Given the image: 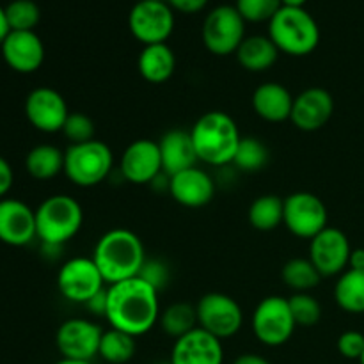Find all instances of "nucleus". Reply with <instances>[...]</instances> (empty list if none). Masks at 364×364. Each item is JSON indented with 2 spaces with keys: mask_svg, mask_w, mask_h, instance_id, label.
I'll return each mask as SVG.
<instances>
[{
  "mask_svg": "<svg viewBox=\"0 0 364 364\" xmlns=\"http://www.w3.org/2000/svg\"><path fill=\"white\" fill-rule=\"evenodd\" d=\"M105 318L112 329L134 338L144 336L160 318L159 290L139 276L110 284Z\"/></svg>",
  "mask_w": 364,
  "mask_h": 364,
  "instance_id": "obj_1",
  "label": "nucleus"
},
{
  "mask_svg": "<svg viewBox=\"0 0 364 364\" xmlns=\"http://www.w3.org/2000/svg\"><path fill=\"white\" fill-rule=\"evenodd\" d=\"M92 262L105 283L114 284L132 279L141 274L146 263L144 244L134 231L116 228L100 238L92 252Z\"/></svg>",
  "mask_w": 364,
  "mask_h": 364,
  "instance_id": "obj_2",
  "label": "nucleus"
},
{
  "mask_svg": "<svg viewBox=\"0 0 364 364\" xmlns=\"http://www.w3.org/2000/svg\"><path fill=\"white\" fill-rule=\"evenodd\" d=\"M191 135L198 159L215 167L233 164L242 141L240 130L233 117L220 110L203 114L192 127Z\"/></svg>",
  "mask_w": 364,
  "mask_h": 364,
  "instance_id": "obj_3",
  "label": "nucleus"
},
{
  "mask_svg": "<svg viewBox=\"0 0 364 364\" xmlns=\"http://www.w3.org/2000/svg\"><path fill=\"white\" fill-rule=\"evenodd\" d=\"M269 38L279 52L291 57H304L318 46L320 28L304 7L283 6L269 21Z\"/></svg>",
  "mask_w": 364,
  "mask_h": 364,
  "instance_id": "obj_4",
  "label": "nucleus"
},
{
  "mask_svg": "<svg viewBox=\"0 0 364 364\" xmlns=\"http://www.w3.org/2000/svg\"><path fill=\"white\" fill-rule=\"evenodd\" d=\"M82 224L84 210L71 196H50L36 208V233L46 247H60L70 242Z\"/></svg>",
  "mask_w": 364,
  "mask_h": 364,
  "instance_id": "obj_5",
  "label": "nucleus"
},
{
  "mask_svg": "<svg viewBox=\"0 0 364 364\" xmlns=\"http://www.w3.org/2000/svg\"><path fill=\"white\" fill-rule=\"evenodd\" d=\"M112 166V149L98 139L84 144H71L64 151V174L77 187H96L109 176Z\"/></svg>",
  "mask_w": 364,
  "mask_h": 364,
  "instance_id": "obj_6",
  "label": "nucleus"
},
{
  "mask_svg": "<svg viewBox=\"0 0 364 364\" xmlns=\"http://www.w3.org/2000/svg\"><path fill=\"white\" fill-rule=\"evenodd\" d=\"M294 315H291L288 299L279 295L265 297L255 309L252 315V333L259 343L267 347H281L295 333Z\"/></svg>",
  "mask_w": 364,
  "mask_h": 364,
  "instance_id": "obj_7",
  "label": "nucleus"
},
{
  "mask_svg": "<svg viewBox=\"0 0 364 364\" xmlns=\"http://www.w3.org/2000/svg\"><path fill=\"white\" fill-rule=\"evenodd\" d=\"M245 39V20L235 6L213 7L203 23V43L213 55H231Z\"/></svg>",
  "mask_w": 364,
  "mask_h": 364,
  "instance_id": "obj_8",
  "label": "nucleus"
},
{
  "mask_svg": "<svg viewBox=\"0 0 364 364\" xmlns=\"http://www.w3.org/2000/svg\"><path fill=\"white\" fill-rule=\"evenodd\" d=\"M128 28L144 46L166 43L174 31V11L162 0H139L128 14Z\"/></svg>",
  "mask_w": 364,
  "mask_h": 364,
  "instance_id": "obj_9",
  "label": "nucleus"
},
{
  "mask_svg": "<svg viewBox=\"0 0 364 364\" xmlns=\"http://www.w3.org/2000/svg\"><path fill=\"white\" fill-rule=\"evenodd\" d=\"M198 326L206 333L213 334L220 341L233 338L244 323V313L233 297L220 291H210L199 299Z\"/></svg>",
  "mask_w": 364,
  "mask_h": 364,
  "instance_id": "obj_10",
  "label": "nucleus"
},
{
  "mask_svg": "<svg viewBox=\"0 0 364 364\" xmlns=\"http://www.w3.org/2000/svg\"><path fill=\"white\" fill-rule=\"evenodd\" d=\"M329 213L318 196L311 192H294L284 198L283 224L291 235L311 240L327 228Z\"/></svg>",
  "mask_w": 364,
  "mask_h": 364,
  "instance_id": "obj_11",
  "label": "nucleus"
},
{
  "mask_svg": "<svg viewBox=\"0 0 364 364\" xmlns=\"http://www.w3.org/2000/svg\"><path fill=\"white\" fill-rule=\"evenodd\" d=\"M102 272L92 258H71L64 263L57 274V288L66 301L87 304L92 297L103 290Z\"/></svg>",
  "mask_w": 364,
  "mask_h": 364,
  "instance_id": "obj_12",
  "label": "nucleus"
},
{
  "mask_svg": "<svg viewBox=\"0 0 364 364\" xmlns=\"http://www.w3.org/2000/svg\"><path fill=\"white\" fill-rule=\"evenodd\" d=\"M103 331L98 323L85 318H70L57 329L55 345L63 359L91 361L98 355Z\"/></svg>",
  "mask_w": 364,
  "mask_h": 364,
  "instance_id": "obj_13",
  "label": "nucleus"
},
{
  "mask_svg": "<svg viewBox=\"0 0 364 364\" xmlns=\"http://www.w3.org/2000/svg\"><path fill=\"white\" fill-rule=\"evenodd\" d=\"M350 252L348 237L338 228L327 226L309 240V259L322 277L343 274L348 267Z\"/></svg>",
  "mask_w": 364,
  "mask_h": 364,
  "instance_id": "obj_14",
  "label": "nucleus"
},
{
  "mask_svg": "<svg viewBox=\"0 0 364 364\" xmlns=\"http://www.w3.org/2000/svg\"><path fill=\"white\" fill-rule=\"evenodd\" d=\"M25 116L36 130L43 134H57L63 132L70 109L59 91L52 87H38L28 92L25 100Z\"/></svg>",
  "mask_w": 364,
  "mask_h": 364,
  "instance_id": "obj_15",
  "label": "nucleus"
},
{
  "mask_svg": "<svg viewBox=\"0 0 364 364\" xmlns=\"http://www.w3.org/2000/svg\"><path fill=\"white\" fill-rule=\"evenodd\" d=\"M119 171L127 181L134 185H146L155 181L162 171L159 142L151 139H137L121 155Z\"/></svg>",
  "mask_w": 364,
  "mask_h": 364,
  "instance_id": "obj_16",
  "label": "nucleus"
},
{
  "mask_svg": "<svg viewBox=\"0 0 364 364\" xmlns=\"http://www.w3.org/2000/svg\"><path fill=\"white\" fill-rule=\"evenodd\" d=\"M36 237V210L20 199H0V242L11 247H23Z\"/></svg>",
  "mask_w": 364,
  "mask_h": 364,
  "instance_id": "obj_17",
  "label": "nucleus"
},
{
  "mask_svg": "<svg viewBox=\"0 0 364 364\" xmlns=\"http://www.w3.org/2000/svg\"><path fill=\"white\" fill-rule=\"evenodd\" d=\"M0 50L7 66L16 73H34L45 63V45L34 31H11Z\"/></svg>",
  "mask_w": 364,
  "mask_h": 364,
  "instance_id": "obj_18",
  "label": "nucleus"
},
{
  "mask_svg": "<svg viewBox=\"0 0 364 364\" xmlns=\"http://www.w3.org/2000/svg\"><path fill=\"white\" fill-rule=\"evenodd\" d=\"M171 364H223V341L213 334L196 327L185 336L174 340L171 350Z\"/></svg>",
  "mask_w": 364,
  "mask_h": 364,
  "instance_id": "obj_19",
  "label": "nucleus"
},
{
  "mask_svg": "<svg viewBox=\"0 0 364 364\" xmlns=\"http://www.w3.org/2000/svg\"><path fill=\"white\" fill-rule=\"evenodd\" d=\"M334 112V100L322 87H309L294 98L290 121L302 132H316L326 127Z\"/></svg>",
  "mask_w": 364,
  "mask_h": 364,
  "instance_id": "obj_20",
  "label": "nucleus"
},
{
  "mask_svg": "<svg viewBox=\"0 0 364 364\" xmlns=\"http://www.w3.org/2000/svg\"><path fill=\"white\" fill-rule=\"evenodd\" d=\"M169 192L174 201L185 208H203L215 196V183L206 171L196 166L171 176Z\"/></svg>",
  "mask_w": 364,
  "mask_h": 364,
  "instance_id": "obj_21",
  "label": "nucleus"
},
{
  "mask_svg": "<svg viewBox=\"0 0 364 364\" xmlns=\"http://www.w3.org/2000/svg\"><path fill=\"white\" fill-rule=\"evenodd\" d=\"M159 148L162 156V171L169 178L181 171L196 167L199 160L191 132L178 130V128L166 132L159 141Z\"/></svg>",
  "mask_w": 364,
  "mask_h": 364,
  "instance_id": "obj_22",
  "label": "nucleus"
},
{
  "mask_svg": "<svg viewBox=\"0 0 364 364\" xmlns=\"http://www.w3.org/2000/svg\"><path fill=\"white\" fill-rule=\"evenodd\" d=\"M294 98L295 96H291V92L283 84L265 82L252 92V109L269 123H283L290 119Z\"/></svg>",
  "mask_w": 364,
  "mask_h": 364,
  "instance_id": "obj_23",
  "label": "nucleus"
},
{
  "mask_svg": "<svg viewBox=\"0 0 364 364\" xmlns=\"http://www.w3.org/2000/svg\"><path fill=\"white\" fill-rule=\"evenodd\" d=\"M137 70L149 84H164L173 77L176 70V57L173 48L167 43L144 46L139 53Z\"/></svg>",
  "mask_w": 364,
  "mask_h": 364,
  "instance_id": "obj_24",
  "label": "nucleus"
},
{
  "mask_svg": "<svg viewBox=\"0 0 364 364\" xmlns=\"http://www.w3.org/2000/svg\"><path fill=\"white\" fill-rule=\"evenodd\" d=\"M235 55L244 70L251 73H262L276 64L279 50L269 36H249L242 41Z\"/></svg>",
  "mask_w": 364,
  "mask_h": 364,
  "instance_id": "obj_25",
  "label": "nucleus"
},
{
  "mask_svg": "<svg viewBox=\"0 0 364 364\" xmlns=\"http://www.w3.org/2000/svg\"><path fill=\"white\" fill-rule=\"evenodd\" d=\"M25 169L34 180H52L64 173V151L53 144L34 146L25 156Z\"/></svg>",
  "mask_w": 364,
  "mask_h": 364,
  "instance_id": "obj_26",
  "label": "nucleus"
},
{
  "mask_svg": "<svg viewBox=\"0 0 364 364\" xmlns=\"http://www.w3.org/2000/svg\"><path fill=\"white\" fill-rule=\"evenodd\" d=\"M334 299L343 311L350 315L364 313V270L348 269L334 287Z\"/></svg>",
  "mask_w": 364,
  "mask_h": 364,
  "instance_id": "obj_27",
  "label": "nucleus"
},
{
  "mask_svg": "<svg viewBox=\"0 0 364 364\" xmlns=\"http://www.w3.org/2000/svg\"><path fill=\"white\" fill-rule=\"evenodd\" d=\"M284 199L276 194L259 196L251 203L247 212L249 224L258 231H274L283 224Z\"/></svg>",
  "mask_w": 364,
  "mask_h": 364,
  "instance_id": "obj_28",
  "label": "nucleus"
},
{
  "mask_svg": "<svg viewBox=\"0 0 364 364\" xmlns=\"http://www.w3.org/2000/svg\"><path fill=\"white\" fill-rule=\"evenodd\" d=\"M159 323L167 336L178 340L199 327L198 311L188 302H174V304L167 306L164 311H160Z\"/></svg>",
  "mask_w": 364,
  "mask_h": 364,
  "instance_id": "obj_29",
  "label": "nucleus"
},
{
  "mask_svg": "<svg viewBox=\"0 0 364 364\" xmlns=\"http://www.w3.org/2000/svg\"><path fill=\"white\" fill-rule=\"evenodd\" d=\"M281 277L283 283L295 294H309V290L318 287L322 281V276L309 258L288 259L281 270Z\"/></svg>",
  "mask_w": 364,
  "mask_h": 364,
  "instance_id": "obj_30",
  "label": "nucleus"
},
{
  "mask_svg": "<svg viewBox=\"0 0 364 364\" xmlns=\"http://www.w3.org/2000/svg\"><path fill=\"white\" fill-rule=\"evenodd\" d=\"M135 354V338L123 331H103L98 355L110 364H124Z\"/></svg>",
  "mask_w": 364,
  "mask_h": 364,
  "instance_id": "obj_31",
  "label": "nucleus"
},
{
  "mask_svg": "<svg viewBox=\"0 0 364 364\" xmlns=\"http://www.w3.org/2000/svg\"><path fill=\"white\" fill-rule=\"evenodd\" d=\"M269 148L256 137H242L233 164L244 173H258L269 164Z\"/></svg>",
  "mask_w": 364,
  "mask_h": 364,
  "instance_id": "obj_32",
  "label": "nucleus"
},
{
  "mask_svg": "<svg viewBox=\"0 0 364 364\" xmlns=\"http://www.w3.org/2000/svg\"><path fill=\"white\" fill-rule=\"evenodd\" d=\"M11 31H34L41 20V11L34 0H13L6 6Z\"/></svg>",
  "mask_w": 364,
  "mask_h": 364,
  "instance_id": "obj_33",
  "label": "nucleus"
},
{
  "mask_svg": "<svg viewBox=\"0 0 364 364\" xmlns=\"http://www.w3.org/2000/svg\"><path fill=\"white\" fill-rule=\"evenodd\" d=\"M288 304L299 327H313L322 318V306L311 294H294Z\"/></svg>",
  "mask_w": 364,
  "mask_h": 364,
  "instance_id": "obj_34",
  "label": "nucleus"
},
{
  "mask_svg": "<svg viewBox=\"0 0 364 364\" xmlns=\"http://www.w3.org/2000/svg\"><path fill=\"white\" fill-rule=\"evenodd\" d=\"M235 7L245 20V23L247 21L263 23L276 16L277 11L283 7V2L281 0H237Z\"/></svg>",
  "mask_w": 364,
  "mask_h": 364,
  "instance_id": "obj_35",
  "label": "nucleus"
},
{
  "mask_svg": "<svg viewBox=\"0 0 364 364\" xmlns=\"http://www.w3.org/2000/svg\"><path fill=\"white\" fill-rule=\"evenodd\" d=\"M95 123L84 112H70L63 127V135L70 141V146L95 141Z\"/></svg>",
  "mask_w": 364,
  "mask_h": 364,
  "instance_id": "obj_36",
  "label": "nucleus"
},
{
  "mask_svg": "<svg viewBox=\"0 0 364 364\" xmlns=\"http://www.w3.org/2000/svg\"><path fill=\"white\" fill-rule=\"evenodd\" d=\"M338 352L345 359H361L364 354V334L359 331H347L338 338Z\"/></svg>",
  "mask_w": 364,
  "mask_h": 364,
  "instance_id": "obj_37",
  "label": "nucleus"
},
{
  "mask_svg": "<svg viewBox=\"0 0 364 364\" xmlns=\"http://www.w3.org/2000/svg\"><path fill=\"white\" fill-rule=\"evenodd\" d=\"M167 267L164 265L162 262H146L144 267H142L139 277H142L144 281H148L153 288L160 290V288L166 284L167 281Z\"/></svg>",
  "mask_w": 364,
  "mask_h": 364,
  "instance_id": "obj_38",
  "label": "nucleus"
},
{
  "mask_svg": "<svg viewBox=\"0 0 364 364\" xmlns=\"http://www.w3.org/2000/svg\"><path fill=\"white\" fill-rule=\"evenodd\" d=\"M173 11H180L185 14H194L199 13L206 7L208 0H166Z\"/></svg>",
  "mask_w": 364,
  "mask_h": 364,
  "instance_id": "obj_39",
  "label": "nucleus"
},
{
  "mask_svg": "<svg viewBox=\"0 0 364 364\" xmlns=\"http://www.w3.org/2000/svg\"><path fill=\"white\" fill-rule=\"evenodd\" d=\"M13 183H14L13 167L9 166V162H7L4 156H0V199H4L7 194H9Z\"/></svg>",
  "mask_w": 364,
  "mask_h": 364,
  "instance_id": "obj_40",
  "label": "nucleus"
},
{
  "mask_svg": "<svg viewBox=\"0 0 364 364\" xmlns=\"http://www.w3.org/2000/svg\"><path fill=\"white\" fill-rule=\"evenodd\" d=\"M89 308V311L92 313V315H102L105 316V309H107V290H102L100 291L96 297H92L91 301L85 304Z\"/></svg>",
  "mask_w": 364,
  "mask_h": 364,
  "instance_id": "obj_41",
  "label": "nucleus"
},
{
  "mask_svg": "<svg viewBox=\"0 0 364 364\" xmlns=\"http://www.w3.org/2000/svg\"><path fill=\"white\" fill-rule=\"evenodd\" d=\"M348 269L364 270V249H352L350 259H348Z\"/></svg>",
  "mask_w": 364,
  "mask_h": 364,
  "instance_id": "obj_42",
  "label": "nucleus"
},
{
  "mask_svg": "<svg viewBox=\"0 0 364 364\" xmlns=\"http://www.w3.org/2000/svg\"><path fill=\"white\" fill-rule=\"evenodd\" d=\"M233 364H270V361L258 354H242L235 359Z\"/></svg>",
  "mask_w": 364,
  "mask_h": 364,
  "instance_id": "obj_43",
  "label": "nucleus"
},
{
  "mask_svg": "<svg viewBox=\"0 0 364 364\" xmlns=\"http://www.w3.org/2000/svg\"><path fill=\"white\" fill-rule=\"evenodd\" d=\"M11 32L9 23H7V18H6V7L0 6V46H2L4 39L7 38V34Z\"/></svg>",
  "mask_w": 364,
  "mask_h": 364,
  "instance_id": "obj_44",
  "label": "nucleus"
},
{
  "mask_svg": "<svg viewBox=\"0 0 364 364\" xmlns=\"http://www.w3.org/2000/svg\"><path fill=\"white\" fill-rule=\"evenodd\" d=\"M281 2L287 7H304V4L308 2V0H281Z\"/></svg>",
  "mask_w": 364,
  "mask_h": 364,
  "instance_id": "obj_45",
  "label": "nucleus"
},
{
  "mask_svg": "<svg viewBox=\"0 0 364 364\" xmlns=\"http://www.w3.org/2000/svg\"><path fill=\"white\" fill-rule=\"evenodd\" d=\"M55 364H92L91 361H73V359H60Z\"/></svg>",
  "mask_w": 364,
  "mask_h": 364,
  "instance_id": "obj_46",
  "label": "nucleus"
},
{
  "mask_svg": "<svg viewBox=\"0 0 364 364\" xmlns=\"http://www.w3.org/2000/svg\"><path fill=\"white\" fill-rule=\"evenodd\" d=\"M359 363H361V364H364V354L361 355V359H359Z\"/></svg>",
  "mask_w": 364,
  "mask_h": 364,
  "instance_id": "obj_47",
  "label": "nucleus"
},
{
  "mask_svg": "<svg viewBox=\"0 0 364 364\" xmlns=\"http://www.w3.org/2000/svg\"><path fill=\"white\" fill-rule=\"evenodd\" d=\"M159 364H171L169 361H167V363H159Z\"/></svg>",
  "mask_w": 364,
  "mask_h": 364,
  "instance_id": "obj_48",
  "label": "nucleus"
},
{
  "mask_svg": "<svg viewBox=\"0 0 364 364\" xmlns=\"http://www.w3.org/2000/svg\"><path fill=\"white\" fill-rule=\"evenodd\" d=\"M162 2H166V0H162Z\"/></svg>",
  "mask_w": 364,
  "mask_h": 364,
  "instance_id": "obj_49",
  "label": "nucleus"
}]
</instances>
